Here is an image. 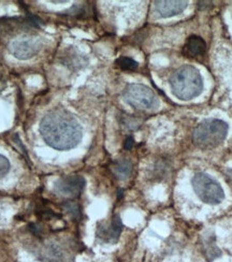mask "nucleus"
Returning a JSON list of instances; mask_svg holds the SVG:
<instances>
[{
  "instance_id": "nucleus-1",
  "label": "nucleus",
  "mask_w": 232,
  "mask_h": 262,
  "mask_svg": "<svg viewBox=\"0 0 232 262\" xmlns=\"http://www.w3.org/2000/svg\"><path fill=\"white\" fill-rule=\"evenodd\" d=\"M40 134L44 142L52 148L69 150L80 143L82 128L73 115L61 108H56L42 118Z\"/></svg>"
},
{
  "instance_id": "nucleus-2",
  "label": "nucleus",
  "mask_w": 232,
  "mask_h": 262,
  "mask_svg": "<svg viewBox=\"0 0 232 262\" xmlns=\"http://www.w3.org/2000/svg\"><path fill=\"white\" fill-rule=\"evenodd\" d=\"M172 93L181 100H191L203 90L202 76L193 66H184L176 70L170 79Z\"/></svg>"
},
{
  "instance_id": "nucleus-3",
  "label": "nucleus",
  "mask_w": 232,
  "mask_h": 262,
  "mask_svg": "<svg viewBox=\"0 0 232 262\" xmlns=\"http://www.w3.org/2000/svg\"><path fill=\"white\" fill-rule=\"evenodd\" d=\"M228 125L222 119L208 118L194 131L195 144L202 149L214 148L222 144L228 134Z\"/></svg>"
},
{
  "instance_id": "nucleus-4",
  "label": "nucleus",
  "mask_w": 232,
  "mask_h": 262,
  "mask_svg": "<svg viewBox=\"0 0 232 262\" xmlns=\"http://www.w3.org/2000/svg\"><path fill=\"white\" fill-rule=\"evenodd\" d=\"M192 185L199 199L206 204L216 205L225 199L223 187L207 173H196L192 180Z\"/></svg>"
},
{
  "instance_id": "nucleus-5",
  "label": "nucleus",
  "mask_w": 232,
  "mask_h": 262,
  "mask_svg": "<svg viewBox=\"0 0 232 262\" xmlns=\"http://www.w3.org/2000/svg\"><path fill=\"white\" fill-rule=\"evenodd\" d=\"M125 101L139 110H149L157 104V97L143 84H128L123 93Z\"/></svg>"
},
{
  "instance_id": "nucleus-6",
  "label": "nucleus",
  "mask_w": 232,
  "mask_h": 262,
  "mask_svg": "<svg viewBox=\"0 0 232 262\" xmlns=\"http://www.w3.org/2000/svg\"><path fill=\"white\" fill-rule=\"evenodd\" d=\"M42 48V42L38 37H22L10 43L9 50L12 55L20 60H26L36 56Z\"/></svg>"
},
{
  "instance_id": "nucleus-7",
  "label": "nucleus",
  "mask_w": 232,
  "mask_h": 262,
  "mask_svg": "<svg viewBox=\"0 0 232 262\" xmlns=\"http://www.w3.org/2000/svg\"><path fill=\"white\" fill-rule=\"evenodd\" d=\"M85 187V179L81 176H71L59 179L54 185V191L62 196L76 198Z\"/></svg>"
},
{
  "instance_id": "nucleus-8",
  "label": "nucleus",
  "mask_w": 232,
  "mask_h": 262,
  "mask_svg": "<svg viewBox=\"0 0 232 262\" xmlns=\"http://www.w3.org/2000/svg\"><path fill=\"white\" fill-rule=\"evenodd\" d=\"M38 255L43 262H71L73 259L71 254L58 244L43 246Z\"/></svg>"
},
{
  "instance_id": "nucleus-9",
  "label": "nucleus",
  "mask_w": 232,
  "mask_h": 262,
  "mask_svg": "<svg viewBox=\"0 0 232 262\" xmlns=\"http://www.w3.org/2000/svg\"><path fill=\"white\" fill-rule=\"evenodd\" d=\"M121 230H123V223H121L120 217L115 215L109 225L98 228L97 236L102 239L103 242L115 243L120 235Z\"/></svg>"
},
{
  "instance_id": "nucleus-10",
  "label": "nucleus",
  "mask_w": 232,
  "mask_h": 262,
  "mask_svg": "<svg viewBox=\"0 0 232 262\" xmlns=\"http://www.w3.org/2000/svg\"><path fill=\"white\" fill-rule=\"evenodd\" d=\"M188 6L187 2H155L154 10L157 17L167 18L182 13Z\"/></svg>"
},
{
  "instance_id": "nucleus-11",
  "label": "nucleus",
  "mask_w": 232,
  "mask_h": 262,
  "mask_svg": "<svg viewBox=\"0 0 232 262\" xmlns=\"http://www.w3.org/2000/svg\"><path fill=\"white\" fill-rule=\"evenodd\" d=\"M206 45L202 38L198 36H192L187 40L185 45V51L189 56H200L204 54Z\"/></svg>"
},
{
  "instance_id": "nucleus-12",
  "label": "nucleus",
  "mask_w": 232,
  "mask_h": 262,
  "mask_svg": "<svg viewBox=\"0 0 232 262\" xmlns=\"http://www.w3.org/2000/svg\"><path fill=\"white\" fill-rule=\"evenodd\" d=\"M112 170L117 179L126 180L131 174L132 163L127 159H120L114 162Z\"/></svg>"
},
{
  "instance_id": "nucleus-13",
  "label": "nucleus",
  "mask_w": 232,
  "mask_h": 262,
  "mask_svg": "<svg viewBox=\"0 0 232 262\" xmlns=\"http://www.w3.org/2000/svg\"><path fill=\"white\" fill-rule=\"evenodd\" d=\"M205 255L208 261H213L217 257L220 256V250L218 247L215 245V238L211 237L207 238V245H206V250H205Z\"/></svg>"
},
{
  "instance_id": "nucleus-14",
  "label": "nucleus",
  "mask_w": 232,
  "mask_h": 262,
  "mask_svg": "<svg viewBox=\"0 0 232 262\" xmlns=\"http://www.w3.org/2000/svg\"><path fill=\"white\" fill-rule=\"evenodd\" d=\"M116 64L121 70H126V71L136 70L139 66V63L136 60H134L130 57H119L116 60Z\"/></svg>"
},
{
  "instance_id": "nucleus-15",
  "label": "nucleus",
  "mask_w": 232,
  "mask_h": 262,
  "mask_svg": "<svg viewBox=\"0 0 232 262\" xmlns=\"http://www.w3.org/2000/svg\"><path fill=\"white\" fill-rule=\"evenodd\" d=\"M62 207L74 218V220L79 221L80 218H81V216H82V214H81V207H80L79 204L75 203L74 201L65 202L62 204Z\"/></svg>"
},
{
  "instance_id": "nucleus-16",
  "label": "nucleus",
  "mask_w": 232,
  "mask_h": 262,
  "mask_svg": "<svg viewBox=\"0 0 232 262\" xmlns=\"http://www.w3.org/2000/svg\"><path fill=\"white\" fill-rule=\"evenodd\" d=\"M10 168L11 165L9 159L4 155H0V179H3L7 176L10 171Z\"/></svg>"
},
{
  "instance_id": "nucleus-17",
  "label": "nucleus",
  "mask_w": 232,
  "mask_h": 262,
  "mask_svg": "<svg viewBox=\"0 0 232 262\" xmlns=\"http://www.w3.org/2000/svg\"><path fill=\"white\" fill-rule=\"evenodd\" d=\"M134 144H135L134 138H132V137H127V139L125 140L124 147H125V149H127V150H130L132 147H134Z\"/></svg>"
}]
</instances>
